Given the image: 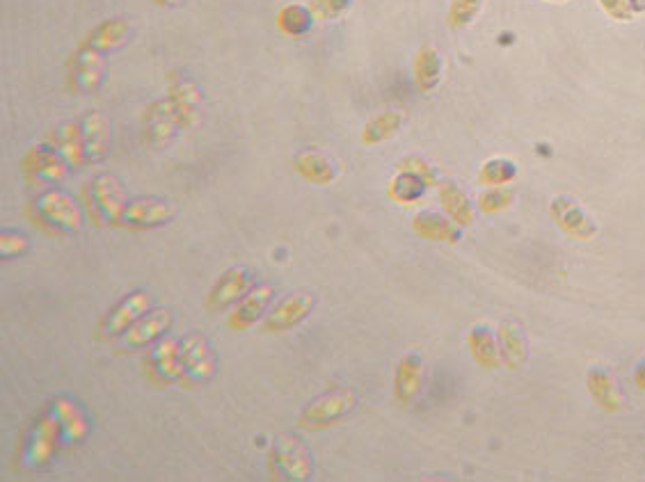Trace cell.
<instances>
[{"mask_svg":"<svg viewBox=\"0 0 645 482\" xmlns=\"http://www.w3.org/2000/svg\"><path fill=\"white\" fill-rule=\"evenodd\" d=\"M60 435H62V425L55 414H46L37 421L33 437H30V444H28V453H26V460L30 467H44V464H49L53 460V455L60 446Z\"/></svg>","mask_w":645,"mask_h":482,"instance_id":"cell-13","label":"cell"},{"mask_svg":"<svg viewBox=\"0 0 645 482\" xmlns=\"http://www.w3.org/2000/svg\"><path fill=\"white\" fill-rule=\"evenodd\" d=\"M53 414L58 416V421L62 425V435L67 437V441H83L87 437V432H90V425H87L83 409L78 407L74 400L58 398L53 403Z\"/></svg>","mask_w":645,"mask_h":482,"instance_id":"cell-31","label":"cell"},{"mask_svg":"<svg viewBox=\"0 0 645 482\" xmlns=\"http://www.w3.org/2000/svg\"><path fill=\"white\" fill-rule=\"evenodd\" d=\"M403 124H405V112L401 110L380 112V115L373 117L371 122H366V126L362 128V142L373 147V144L392 140L394 135L401 131Z\"/></svg>","mask_w":645,"mask_h":482,"instance_id":"cell-32","label":"cell"},{"mask_svg":"<svg viewBox=\"0 0 645 482\" xmlns=\"http://www.w3.org/2000/svg\"><path fill=\"white\" fill-rule=\"evenodd\" d=\"M430 183L424 179V176L410 170H398V174L389 181V199L401 206L408 204H417L419 199H424L426 190Z\"/></svg>","mask_w":645,"mask_h":482,"instance_id":"cell-30","label":"cell"},{"mask_svg":"<svg viewBox=\"0 0 645 482\" xmlns=\"http://www.w3.org/2000/svg\"><path fill=\"white\" fill-rule=\"evenodd\" d=\"M53 147L60 151L69 167H83L87 163V151H85V135H83V124L78 122H62L53 131Z\"/></svg>","mask_w":645,"mask_h":482,"instance_id":"cell-23","label":"cell"},{"mask_svg":"<svg viewBox=\"0 0 645 482\" xmlns=\"http://www.w3.org/2000/svg\"><path fill=\"white\" fill-rule=\"evenodd\" d=\"M412 229L414 234L433 240V243H451L456 245L463 238V227L453 222L451 218H444V215L435 211H424L417 213L412 218Z\"/></svg>","mask_w":645,"mask_h":482,"instance_id":"cell-19","label":"cell"},{"mask_svg":"<svg viewBox=\"0 0 645 482\" xmlns=\"http://www.w3.org/2000/svg\"><path fill=\"white\" fill-rule=\"evenodd\" d=\"M151 304H154V300H151V295L147 291L129 293L113 311L108 313L106 325H103V334L124 336L142 316H145V313H149Z\"/></svg>","mask_w":645,"mask_h":482,"instance_id":"cell-14","label":"cell"},{"mask_svg":"<svg viewBox=\"0 0 645 482\" xmlns=\"http://www.w3.org/2000/svg\"><path fill=\"white\" fill-rule=\"evenodd\" d=\"M174 215H177V206L167 199L158 197H140L135 202H129L126 208L122 224L135 231H147V229H158L163 224L172 222Z\"/></svg>","mask_w":645,"mask_h":482,"instance_id":"cell-11","label":"cell"},{"mask_svg":"<svg viewBox=\"0 0 645 482\" xmlns=\"http://www.w3.org/2000/svg\"><path fill=\"white\" fill-rule=\"evenodd\" d=\"M179 128L181 124H179L177 112H174L172 103L167 99L151 103V106L145 110V140L149 147L154 149L170 147Z\"/></svg>","mask_w":645,"mask_h":482,"instance_id":"cell-12","label":"cell"},{"mask_svg":"<svg viewBox=\"0 0 645 482\" xmlns=\"http://www.w3.org/2000/svg\"><path fill=\"white\" fill-rule=\"evenodd\" d=\"M588 393H591L595 403L600 405L604 412H618V409L623 407V396H620L616 382H613L607 368L593 366L591 371H588Z\"/></svg>","mask_w":645,"mask_h":482,"instance_id":"cell-28","label":"cell"},{"mask_svg":"<svg viewBox=\"0 0 645 482\" xmlns=\"http://www.w3.org/2000/svg\"><path fill=\"white\" fill-rule=\"evenodd\" d=\"M467 343H469V350H472V355L476 359V364L483 366V368H497L501 355H499V341H497V334H492V329L488 325H474L469 329V336H467Z\"/></svg>","mask_w":645,"mask_h":482,"instance_id":"cell-29","label":"cell"},{"mask_svg":"<svg viewBox=\"0 0 645 482\" xmlns=\"http://www.w3.org/2000/svg\"><path fill=\"white\" fill-rule=\"evenodd\" d=\"M167 101L172 103L174 112H177L181 128H190L199 122V112H202L204 96L199 92V87L188 78H177L170 85L167 92Z\"/></svg>","mask_w":645,"mask_h":482,"instance_id":"cell-17","label":"cell"},{"mask_svg":"<svg viewBox=\"0 0 645 482\" xmlns=\"http://www.w3.org/2000/svg\"><path fill=\"white\" fill-rule=\"evenodd\" d=\"M131 37H133V23L129 19H124V16H117V19H106L97 23V26L87 32L83 44H87L103 55H108L129 44Z\"/></svg>","mask_w":645,"mask_h":482,"instance_id":"cell-15","label":"cell"},{"mask_svg":"<svg viewBox=\"0 0 645 482\" xmlns=\"http://www.w3.org/2000/svg\"><path fill=\"white\" fill-rule=\"evenodd\" d=\"M275 288L270 284H261L257 288H250L248 295L236 304L232 316H229V327L232 329H248L257 325L261 316L268 311V304L273 300Z\"/></svg>","mask_w":645,"mask_h":482,"instance_id":"cell-18","label":"cell"},{"mask_svg":"<svg viewBox=\"0 0 645 482\" xmlns=\"http://www.w3.org/2000/svg\"><path fill=\"white\" fill-rule=\"evenodd\" d=\"M21 170L35 186H55L67 179L69 163L55 147H33L23 156Z\"/></svg>","mask_w":645,"mask_h":482,"instance_id":"cell-4","label":"cell"},{"mask_svg":"<svg viewBox=\"0 0 645 482\" xmlns=\"http://www.w3.org/2000/svg\"><path fill=\"white\" fill-rule=\"evenodd\" d=\"M35 213L46 227L53 231L76 234L83 227V215L76 199L62 190H46L35 199Z\"/></svg>","mask_w":645,"mask_h":482,"instance_id":"cell-2","label":"cell"},{"mask_svg":"<svg viewBox=\"0 0 645 482\" xmlns=\"http://www.w3.org/2000/svg\"><path fill=\"white\" fill-rule=\"evenodd\" d=\"M483 3L485 0H451L449 12H447L449 26L456 30L472 26V23L479 19V14L483 12Z\"/></svg>","mask_w":645,"mask_h":482,"instance_id":"cell-35","label":"cell"},{"mask_svg":"<svg viewBox=\"0 0 645 482\" xmlns=\"http://www.w3.org/2000/svg\"><path fill=\"white\" fill-rule=\"evenodd\" d=\"M513 204V192L511 190H506L504 186H499V188H488L483 192V195L479 197V208H481V213H488V215H495V213H501V211H506L508 206Z\"/></svg>","mask_w":645,"mask_h":482,"instance_id":"cell-37","label":"cell"},{"mask_svg":"<svg viewBox=\"0 0 645 482\" xmlns=\"http://www.w3.org/2000/svg\"><path fill=\"white\" fill-rule=\"evenodd\" d=\"M545 3H568V0H545Z\"/></svg>","mask_w":645,"mask_h":482,"instance_id":"cell-44","label":"cell"},{"mask_svg":"<svg viewBox=\"0 0 645 482\" xmlns=\"http://www.w3.org/2000/svg\"><path fill=\"white\" fill-rule=\"evenodd\" d=\"M170 327H172L170 309H156L151 313H145V316H142L138 323L124 334V345L126 348H145V345H151L161 339Z\"/></svg>","mask_w":645,"mask_h":482,"instance_id":"cell-20","label":"cell"},{"mask_svg":"<svg viewBox=\"0 0 645 482\" xmlns=\"http://www.w3.org/2000/svg\"><path fill=\"white\" fill-rule=\"evenodd\" d=\"M83 135H85V151L87 163H99L108 156L110 151V122L101 112H90L83 119Z\"/></svg>","mask_w":645,"mask_h":482,"instance_id":"cell-24","label":"cell"},{"mask_svg":"<svg viewBox=\"0 0 645 482\" xmlns=\"http://www.w3.org/2000/svg\"><path fill=\"white\" fill-rule=\"evenodd\" d=\"M316 307V295L307 291H298L286 295L284 300L275 304V309L268 313L264 329L270 334H282L296 329L300 323H305L309 313Z\"/></svg>","mask_w":645,"mask_h":482,"instance_id":"cell-7","label":"cell"},{"mask_svg":"<svg viewBox=\"0 0 645 482\" xmlns=\"http://www.w3.org/2000/svg\"><path fill=\"white\" fill-rule=\"evenodd\" d=\"M517 174H520V167H517L515 160L506 156H497V158L485 160L479 172V183L485 188H499L515 181Z\"/></svg>","mask_w":645,"mask_h":482,"instance_id":"cell-33","label":"cell"},{"mask_svg":"<svg viewBox=\"0 0 645 482\" xmlns=\"http://www.w3.org/2000/svg\"><path fill=\"white\" fill-rule=\"evenodd\" d=\"M151 364V375L156 377L158 382H174L183 380V361H181V343L172 339H163L156 343L154 352L149 357Z\"/></svg>","mask_w":645,"mask_h":482,"instance_id":"cell-22","label":"cell"},{"mask_svg":"<svg viewBox=\"0 0 645 482\" xmlns=\"http://www.w3.org/2000/svg\"><path fill=\"white\" fill-rule=\"evenodd\" d=\"M629 3V10H632V14H645V0H627Z\"/></svg>","mask_w":645,"mask_h":482,"instance_id":"cell-42","label":"cell"},{"mask_svg":"<svg viewBox=\"0 0 645 482\" xmlns=\"http://www.w3.org/2000/svg\"><path fill=\"white\" fill-rule=\"evenodd\" d=\"M314 26V16L305 5H284L277 12V28H280L286 37H302L307 35Z\"/></svg>","mask_w":645,"mask_h":482,"instance_id":"cell-34","label":"cell"},{"mask_svg":"<svg viewBox=\"0 0 645 482\" xmlns=\"http://www.w3.org/2000/svg\"><path fill=\"white\" fill-rule=\"evenodd\" d=\"M357 403V396L350 389H337V391H328L323 396H318L314 403H309L305 407V412L300 414V428L305 430H325L332 428L334 423H339L341 419L353 412V407Z\"/></svg>","mask_w":645,"mask_h":482,"instance_id":"cell-3","label":"cell"},{"mask_svg":"<svg viewBox=\"0 0 645 482\" xmlns=\"http://www.w3.org/2000/svg\"><path fill=\"white\" fill-rule=\"evenodd\" d=\"M412 74H414V83H417V87L424 94L440 87L444 76V62H442V55L437 53V48L433 46L421 48L417 58H414Z\"/></svg>","mask_w":645,"mask_h":482,"instance_id":"cell-26","label":"cell"},{"mask_svg":"<svg viewBox=\"0 0 645 482\" xmlns=\"http://www.w3.org/2000/svg\"><path fill=\"white\" fill-rule=\"evenodd\" d=\"M106 78V55L83 44L69 60V83L76 92L94 94Z\"/></svg>","mask_w":645,"mask_h":482,"instance_id":"cell-5","label":"cell"},{"mask_svg":"<svg viewBox=\"0 0 645 482\" xmlns=\"http://www.w3.org/2000/svg\"><path fill=\"white\" fill-rule=\"evenodd\" d=\"M252 272L245 265H234V268L225 270L220 279L215 281L209 297H206V307L211 311H227L243 300L250 291Z\"/></svg>","mask_w":645,"mask_h":482,"instance_id":"cell-10","label":"cell"},{"mask_svg":"<svg viewBox=\"0 0 645 482\" xmlns=\"http://www.w3.org/2000/svg\"><path fill=\"white\" fill-rule=\"evenodd\" d=\"M293 167L302 179L314 183V186H330L337 179V163L323 151L305 149L293 158Z\"/></svg>","mask_w":645,"mask_h":482,"instance_id":"cell-21","label":"cell"},{"mask_svg":"<svg viewBox=\"0 0 645 482\" xmlns=\"http://www.w3.org/2000/svg\"><path fill=\"white\" fill-rule=\"evenodd\" d=\"M549 215L565 234L577 240H591L597 234V222L584 211L575 197L559 195L549 204Z\"/></svg>","mask_w":645,"mask_h":482,"instance_id":"cell-9","label":"cell"},{"mask_svg":"<svg viewBox=\"0 0 645 482\" xmlns=\"http://www.w3.org/2000/svg\"><path fill=\"white\" fill-rule=\"evenodd\" d=\"M634 380H636V384H639L641 389H645V359L641 361L639 366H636V371H634Z\"/></svg>","mask_w":645,"mask_h":482,"instance_id":"cell-41","label":"cell"},{"mask_svg":"<svg viewBox=\"0 0 645 482\" xmlns=\"http://www.w3.org/2000/svg\"><path fill=\"white\" fill-rule=\"evenodd\" d=\"M28 249V238L17 231H3L0 234V254L3 259H17Z\"/></svg>","mask_w":645,"mask_h":482,"instance_id":"cell-38","label":"cell"},{"mask_svg":"<svg viewBox=\"0 0 645 482\" xmlns=\"http://www.w3.org/2000/svg\"><path fill=\"white\" fill-rule=\"evenodd\" d=\"M499 355L508 368H517L527 359V341H524L522 325L515 318H506L497 329Z\"/></svg>","mask_w":645,"mask_h":482,"instance_id":"cell-25","label":"cell"},{"mask_svg":"<svg viewBox=\"0 0 645 482\" xmlns=\"http://www.w3.org/2000/svg\"><path fill=\"white\" fill-rule=\"evenodd\" d=\"M87 202H90V211L94 222H122L126 208H129V199H126L124 186L119 183L115 174L103 172L94 176L87 188Z\"/></svg>","mask_w":645,"mask_h":482,"instance_id":"cell-1","label":"cell"},{"mask_svg":"<svg viewBox=\"0 0 645 482\" xmlns=\"http://www.w3.org/2000/svg\"><path fill=\"white\" fill-rule=\"evenodd\" d=\"M181 343V361H183V380L202 384L211 380L215 373V357L209 341L202 334H186Z\"/></svg>","mask_w":645,"mask_h":482,"instance_id":"cell-8","label":"cell"},{"mask_svg":"<svg viewBox=\"0 0 645 482\" xmlns=\"http://www.w3.org/2000/svg\"><path fill=\"white\" fill-rule=\"evenodd\" d=\"M421 382H424V357L419 350H412L396 366L394 396L398 403L410 405L419 396Z\"/></svg>","mask_w":645,"mask_h":482,"instance_id":"cell-16","label":"cell"},{"mask_svg":"<svg viewBox=\"0 0 645 482\" xmlns=\"http://www.w3.org/2000/svg\"><path fill=\"white\" fill-rule=\"evenodd\" d=\"M398 170L417 172V174L424 176V179L430 183V186H433V183H435V170L426 163L424 158H417V156L405 158V160H401V163H398Z\"/></svg>","mask_w":645,"mask_h":482,"instance_id":"cell-40","label":"cell"},{"mask_svg":"<svg viewBox=\"0 0 645 482\" xmlns=\"http://www.w3.org/2000/svg\"><path fill=\"white\" fill-rule=\"evenodd\" d=\"M151 3L158 7H165V10H172V7L183 5V0H151Z\"/></svg>","mask_w":645,"mask_h":482,"instance_id":"cell-43","label":"cell"},{"mask_svg":"<svg viewBox=\"0 0 645 482\" xmlns=\"http://www.w3.org/2000/svg\"><path fill=\"white\" fill-rule=\"evenodd\" d=\"M597 5L602 7L604 14H607L609 19L618 21V23H625V21L634 19V14H632V10H629L627 0H597Z\"/></svg>","mask_w":645,"mask_h":482,"instance_id":"cell-39","label":"cell"},{"mask_svg":"<svg viewBox=\"0 0 645 482\" xmlns=\"http://www.w3.org/2000/svg\"><path fill=\"white\" fill-rule=\"evenodd\" d=\"M270 462L275 464L277 476L289 480H307L314 471V462L307 446L291 435H284L275 441L273 453H270Z\"/></svg>","mask_w":645,"mask_h":482,"instance_id":"cell-6","label":"cell"},{"mask_svg":"<svg viewBox=\"0 0 645 482\" xmlns=\"http://www.w3.org/2000/svg\"><path fill=\"white\" fill-rule=\"evenodd\" d=\"M437 195L444 206V213L449 218L460 224V227H469L474 222V208L469 204L467 192L458 186L456 181H440L437 183Z\"/></svg>","mask_w":645,"mask_h":482,"instance_id":"cell-27","label":"cell"},{"mask_svg":"<svg viewBox=\"0 0 645 482\" xmlns=\"http://www.w3.org/2000/svg\"><path fill=\"white\" fill-rule=\"evenodd\" d=\"M355 0H309V12L314 21H337L346 16Z\"/></svg>","mask_w":645,"mask_h":482,"instance_id":"cell-36","label":"cell"}]
</instances>
